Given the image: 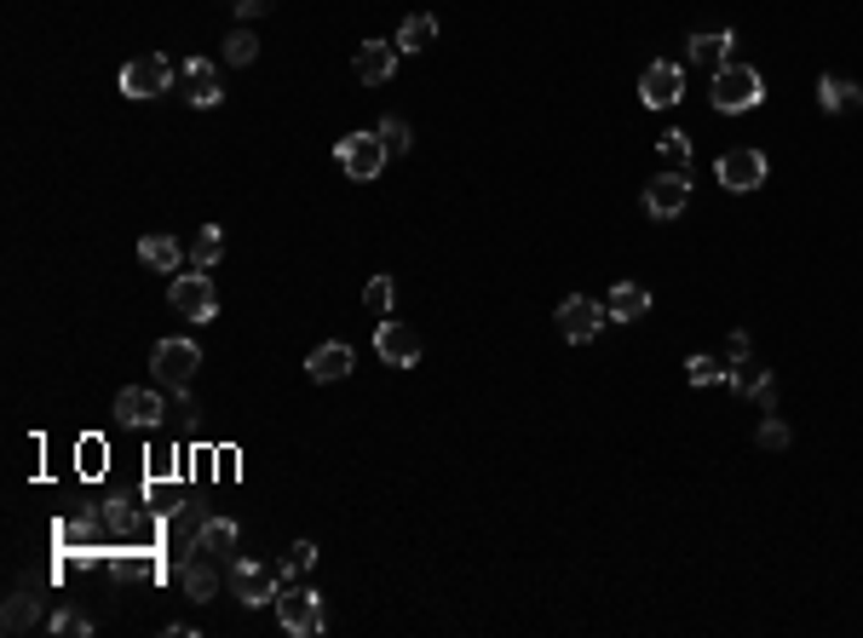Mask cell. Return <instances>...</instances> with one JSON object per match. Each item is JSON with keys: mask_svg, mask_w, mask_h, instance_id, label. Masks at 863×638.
Instances as JSON below:
<instances>
[{"mask_svg": "<svg viewBox=\"0 0 863 638\" xmlns=\"http://www.w3.org/2000/svg\"><path fill=\"white\" fill-rule=\"evenodd\" d=\"M714 110L720 116H749V110H760V98H766V81H760V69L754 64H725V69H714Z\"/></svg>", "mask_w": 863, "mask_h": 638, "instance_id": "obj_1", "label": "cell"}, {"mask_svg": "<svg viewBox=\"0 0 863 638\" xmlns=\"http://www.w3.org/2000/svg\"><path fill=\"white\" fill-rule=\"evenodd\" d=\"M386 156H392V150L380 144V133H351V139H340V144H335V162H340V173H346V178H358V185H369V178H380V167H386Z\"/></svg>", "mask_w": 863, "mask_h": 638, "instance_id": "obj_2", "label": "cell"}, {"mask_svg": "<svg viewBox=\"0 0 863 638\" xmlns=\"http://www.w3.org/2000/svg\"><path fill=\"white\" fill-rule=\"evenodd\" d=\"M276 622L294 638H317L323 632V598L312 586H283V593H276Z\"/></svg>", "mask_w": 863, "mask_h": 638, "instance_id": "obj_3", "label": "cell"}, {"mask_svg": "<svg viewBox=\"0 0 863 638\" xmlns=\"http://www.w3.org/2000/svg\"><path fill=\"white\" fill-rule=\"evenodd\" d=\"M225 586H231V598H242L248 609H260V604H276V593H283V570H265V564L237 558L231 575H225Z\"/></svg>", "mask_w": 863, "mask_h": 638, "instance_id": "obj_4", "label": "cell"}, {"mask_svg": "<svg viewBox=\"0 0 863 638\" xmlns=\"http://www.w3.org/2000/svg\"><path fill=\"white\" fill-rule=\"evenodd\" d=\"M167 299H173V311H179L185 322H214V317H219V294H214V283H208V276H201V271L173 276Z\"/></svg>", "mask_w": 863, "mask_h": 638, "instance_id": "obj_5", "label": "cell"}, {"mask_svg": "<svg viewBox=\"0 0 863 638\" xmlns=\"http://www.w3.org/2000/svg\"><path fill=\"white\" fill-rule=\"evenodd\" d=\"M167 87H179V75H173V64L162 53H144V58H127L121 64V92L127 98H156Z\"/></svg>", "mask_w": 863, "mask_h": 638, "instance_id": "obj_6", "label": "cell"}, {"mask_svg": "<svg viewBox=\"0 0 863 638\" xmlns=\"http://www.w3.org/2000/svg\"><path fill=\"white\" fill-rule=\"evenodd\" d=\"M766 173H772V167H766V156H760L754 144H743V150H725V156L714 162V178H720V185H725L731 196H749V190H760V185H766Z\"/></svg>", "mask_w": 863, "mask_h": 638, "instance_id": "obj_7", "label": "cell"}, {"mask_svg": "<svg viewBox=\"0 0 863 638\" xmlns=\"http://www.w3.org/2000/svg\"><path fill=\"white\" fill-rule=\"evenodd\" d=\"M201 369V345L196 340H162L156 351H150V374L162 380V386H190V374Z\"/></svg>", "mask_w": 863, "mask_h": 638, "instance_id": "obj_8", "label": "cell"}, {"mask_svg": "<svg viewBox=\"0 0 863 638\" xmlns=\"http://www.w3.org/2000/svg\"><path fill=\"white\" fill-rule=\"evenodd\" d=\"M604 317H611V311H604L599 299H588V294H570L565 305H558V334H565L570 345H588V340L599 334V328H604Z\"/></svg>", "mask_w": 863, "mask_h": 638, "instance_id": "obj_9", "label": "cell"}, {"mask_svg": "<svg viewBox=\"0 0 863 638\" xmlns=\"http://www.w3.org/2000/svg\"><path fill=\"white\" fill-rule=\"evenodd\" d=\"M640 98H645L651 110H674L679 98H685V69H679L674 58L645 64V75H640Z\"/></svg>", "mask_w": 863, "mask_h": 638, "instance_id": "obj_10", "label": "cell"}, {"mask_svg": "<svg viewBox=\"0 0 863 638\" xmlns=\"http://www.w3.org/2000/svg\"><path fill=\"white\" fill-rule=\"evenodd\" d=\"M685 201H691V173H656L651 185H645V213L651 219H679L685 213Z\"/></svg>", "mask_w": 863, "mask_h": 638, "instance_id": "obj_11", "label": "cell"}, {"mask_svg": "<svg viewBox=\"0 0 863 638\" xmlns=\"http://www.w3.org/2000/svg\"><path fill=\"white\" fill-rule=\"evenodd\" d=\"M374 351H380V363H386V369H415L420 363V334L409 322H380L374 328Z\"/></svg>", "mask_w": 863, "mask_h": 638, "instance_id": "obj_12", "label": "cell"}, {"mask_svg": "<svg viewBox=\"0 0 863 638\" xmlns=\"http://www.w3.org/2000/svg\"><path fill=\"white\" fill-rule=\"evenodd\" d=\"M237 547H242V529L231 518H208V524H201V535H196V552L190 558H214L219 570H231L237 564Z\"/></svg>", "mask_w": 863, "mask_h": 638, "instance_id": "obj_13", "label": "cell"}, {"mask_svg": "<svg viewBox=\"0 0 863 638\" xmlns=\"http://www.w3.org/2000/svg\"><path fill=\"white\" fill-rule=\"evenodd\" d=\"M173 92H185V105H196V110H214L219 98H225V92H219V69H214L208 58H190V64L179 69V87H173Z\"/></svg>", "mask_w": 863, "mask_h": 638, "instance_id": "obj_14", "label": "cell"}, {"mask_svg": "<svg viewBox=\"0 0 863 638\" xmlns=\"http://www.w3.org/2000/svg\"><path fill=\"white\" fill-rule=\"evenodd\" d=\"M351 69H358L363 87H386L392 75H397V46L392 41H363L358 58H351Z\"/></svg>", "mask_w": 863, "mask_h": 638, "instance_id": "obj_15", "label": "cell"}, {"mask_svg": "<svg viewBox=\"0 0 863 638\" xmlns=\"http://www.w3.org/2000/svg\"><path fill=\"white\" fill-rule=\"evenodd\" d=\"M162 415H167V403H162L156 392H144V386H127V392L116 397V420H121V426L150 431V426H162Z\"/></svg>", "mask_w": 863, "mask_h": 638, "instance_id": "obj_16", "label": "cell"}, {"mask_svg": "<svg viewBox=\"0 0 863 638\" xmlns=\"http://www.w3.org/2000/svg\"><path fill=\"white\" fill-rule=\"evenodd\" d=\"M351 363H358V356H351V345L328 340V345H317V351L306 356V374L317 380V386H335V380H346V374H351Z\"/></svg>", "mask_w": 863, "mask_h": 638, "instance_id": "obj_17", "label": "cell"}, {"mask_svg": "<svg viewBox=\"0 0 863 638\" xmlns=\"http://www.w3.org/2000/svg\"><path fill=\"white\" fill-rule=\"evenodd\" d=\"M731 46H738V35H731V30H702V35L685 41V58L702 64V69H725L731 64Z\"/></svg>", "mask_w": 863, "mask_h": 638, "instance_id": "obj_18", "label": "cell"}, {"mask_svg": "<svg viewBox=\"0 0 863 638\" xmlns=\"http://www.w3.org/2000/svg\"><path fill=\"white\" fill-rule=\"evenodd\" d=\"M731 392L772 408L777 403V380H772V369H760V363H749V356H743V363H731Z\"/></svg>", "mask_w": 863, "mask_h": 638, "instance_id": "obj_19", "label": "cell"}, {"mask_svg": "<svg viewBox=\"0 0 863 638\" xmlns=\"http://www.w3.org/2000/svg\"><path fill=\"white\" fill-rule=\"evenodd\" d=\"M179 581H185L190 604L219 598V564H214V558H185V564H179Z\"/></svg>", "mask_w": 863, "mask_h": 638, "instance_id": "obj_20", "label": "cell"}, {"mask_svg": "<svg viewBox=\"0 0 863 638\" xmlns=\"http://www.w3.org/2000/svg\"><path fill=\"white\" fill-rule=\"evenodd\" d=\"M818 105H823L829 116L863 110V87H857V81H846V75H823V81H818Z\"/></svg>", "mask_w": 863, "mask_h": 638, "instance_id": "obj_21", "label": "cell"}, {"mask_svg": "<svg viewBox=\"0 0 863 638\" xmlns=\"http://www.w3.org/2000/svg\"><path fill=\"white\" fill-rule=\"evenodd\" d=\"M604 311H611L616 322H640V317L651 311V294H645L640 283H616L611 299H604Z\"/></svg>", "mask_w": 863, "mask_h": 638, "instance_id": "obj_22", "label": "cell"}, {"mask_svg": "<svg viewBox=\"0 0 863 638\" xmlns=\"http://www.w3.org/2000/svg\"><path fill=\"white\" fill-rule=\"evenodd\" d=\"M432 41H438V18H432V12H409L392 46H397V53H426Z\"/></svg>", "mask_w": 863, "mask_h": 638, "instance_id": "obj_23", "label": "cell"}, {"mask_svg": "<svg viewBox=\"0 0 863 638\" xmlns=\"http://www.w3.org/2000/svg\"><path fill=\"white\" fill-rule=\"evenodd\" d=\"M139 260H144L150 271H167V276H173V271L185 265V242H173V237H144V242H139Z\"/></svg>", "mask_w": 863, "mask_h": 638, "instance_id": "obj_24", "label": "cell"}, {"mask_svg": "<svg viewBox=\"0 0 863 638\" xmlns=\"http://www.w3.org/2000/svg\"><path fill=\"white\" fill-rule=\"evenodd\" d=\"M219 253H225V231L219 224H201V231L185 242V260L196 265V271H208V265H219Z\"/></svg>", "mask_w": 863, "mask_h": 638, "instance_id": "obj_25", "label": "cell"}, {"mask_svg": "<svg viewBox=\"0 0 863 638\" xmlns=\"http://www.w3.org/2000/svg\"><path fill=\"white\" fill-rule=\"evenodd\" d=\"M110 575L116 581H156V564L139 552H110Z\"/></svg>", "mask_w": 863, "mask_h": 638, "instance_id": "obj_26", "label": "cell"}, {"mask_svg": "<svg viewBox=\"0 0 863 638\" xmlns=\"http://www.w3.org/2000/svg\"><path fill=\"white\" fill-rule=\"evenodd\" d=\"M35 622H41L35 598H30V593H12V598H7V616H0V627H7V632H23V627H35Z\"/></svg>", "mask_w": 863, "mask_h": 638, "instance_id": "obj_27", "label": "cell"}, {"mask_svg": "<svg viewBox=\"0 0 863 638\" xmlns=\"http://www.w3.org/2000/svg\"><path fill=\"white\" fill-rule=\"evenodd\" d=\"M685 374H691V386H720V380H731V369L720 363V356H708V351H697L691 363H685Z\"/></svg>", "mask_w": 863, "mask_h": 638, "instance_id": "obj_28", "label": "cell"}, {"mask_svg": "<svg viewBox=\"0 0 863 638\" xmlns=\"http://www.w3.org/2000/svg\"><path fill=\"white\" fill-rule=\"evenodd\" d=\"M656 150H663V162L674 173H691V139H685V133H663V139H656Z\"/></svg>", "mask_w": 863, "mask_h": 638, "instance_id": "obj_29", "label": "cell"}, {"mask_svg": "<svg viewBox=\"0 0 863 638\" xmlns=\"http://www.w3.org/2000/svg\"><path fill=\"white\" fill-rule=\"evenodd\" d=\"M253 58H260V41H253V30H237L231 41H225V64H237V69H248Z\"/></svg>", "mask_w": 863, "mask_h": 638, "instance_id": "obj_30", "label": "cell"}, {"mask_svg": "<svg viewBox=\"0 0 863 638\" xmlns=\"http://www.w3.org/2000/svg\"><path fill=\"white\" fill-rule=\"evenodd\" d=\"M374 133H380V144H386L392 156H403V150L415 144V133H409V121H397V116H386V121L374 127Z\"/></svg>", "mask_w": 863, "mask_h": 638, "instance_id": "obj_31", "label": "cell"}, {"mask_svg": "<svg viewBox=\"0 0 863 638\" xmlns=\"http://www.w3.org/2000/svg\"><path fill=\"white\" fill-rule=\"evenodd\" d=\"M312 564H317V547H312V541H294V547H288V558H283L276 570H283V581H288V575H306Z\"/></svg>", "mask_w": 863, "mask_h": 638, "instance_id": "obj_32", "label": "cell"}, {"mask_svg": "<svg viewBox=\"0 0 863 638\" xmlns=\"http://www.w3.org/2000/svg\"><path fill=\"white\" fill-rule=\"evenodd\" d=\"M392 294H397V288H392V276H374V283L363 288V305H369L374 317H386V311H392Z\"/></svg>", "mask_w": 863, "mask_h": 638, "instance_id": "obj_33", "label": "cell"}, {"mask_svg": "<svg viewBox=\"0 0 863 638\" xmlns=\"http://www.w3.org/2000/svg\"><path fill=\"white\" fill-rule=\"evenodd\" d=\"M754 438H760V449H789V426H783L777 415H766V420H760V431H754Z\"/></svg>", "mask_w": 863, "mask_h": 638, "instance_id": "obj_34", "label": "cell"}, {"mask_svg": "<svg viewBox=\"0 0 863 638\" xmlns=\"http://www.w3.org/2000/svg\"><path fill=\"white\" fill-rule=\"evenodd\" d=\"M53 632H81V638H87L92 622L81 616V609H58V616H53Z\"/></svg>", "mask_w": 863, "mask_h": 638, "instance_id": "obj_35", "label": "cell"}, {"mask_svg": "<svg viewBox=\"0 0 863 638\" xmlns=\"http://www.w3.org/2000/svg\"><path fill=\"white\" fill-rule=\"evenodd\" d=\"M271 7H276V0H237V18H242V23H253V18H265Z\"/></svg>", "mask_w": 863, "mask_h": 638, "instance_id": "obj_36", "label": "cell"}, {"mask_svg": "<svg viewBox=\"0 0 863 638\" xmlns=\"http://www.w3.org/2000/svg\"><path fill=\"white\" fill-rule=\"evenodd\" d=\"M231 7H237V0H231Z\"/></svg>", "mask_w": 863, "mask_h": 638, "instance_id": "obj_37", "label": "cell"}]
</instances>
